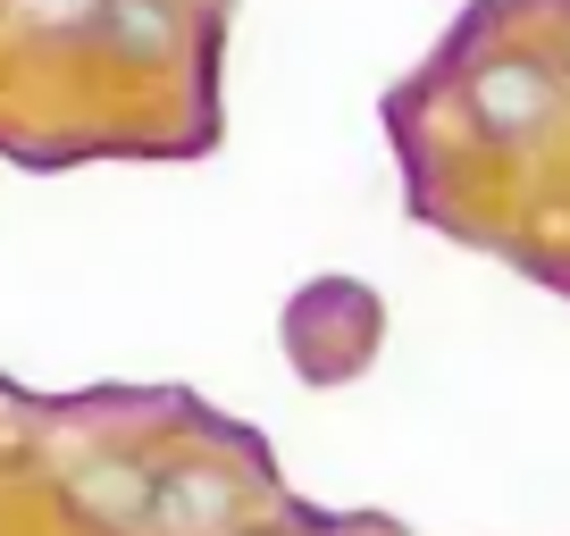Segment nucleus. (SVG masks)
I'll return each instance as SVG.
<instances>
[{
    "label": "nucleus",
    "mask_w": 570,
    "mask_h": 536,
    "mask_svg": "<svg viewBox=\"0 0 570 536\" xmlns=\"http://www.w3.org/2000/svg\"><path fill=\"white\" fill-rule=\"evenodd\" d=\"M470 109L495 143H537L562 109V76L546 68L537 51H503V59H479L470 68Z\"/></svg>",
    "instance_id": "obj_1"
},
{
    "label": "nucleus",
    "mask_w": 570,
    "mask_h": 536,
    "mask_svg": "<svg viewBox=\"0 0 570 536\" xmlns=\"http://www.w3.org/2000/svg\"><path fill=\"white\" fill-rule=\"evenodd\" d=\"M244 519V486L218 461H151V503L142 528L151 536H235Z\"/></svg>",
    "instance_id": "obj_2"
},
{
    "label": "nucleus",
    "mask_w": 570,
    "mask_h": 536,
    "mask_svg": "<svg viewBox=\"0 0 570 536\" xmlns=\"http://www.w3.org/2000/svg\"><path fill=\"white\" fill-rule=\"evenodd\" d=\"M92 42L126 68H168L185 51V0H92Z\"/></svg>",
    "instance_id": "obj_3"
},
{
    "label": "nucleus",
    "mask_w": 570,
    "mask_h": 536,
    "mask_svg": "<svg viewBox=\"0 0 570 536\" xmlns=\"http://www.w3.org/2000/svg\"><path fill=\"white\" fill-rule=\"evenodd\" d=\"M142 503H151V469L142 461H85V478H76V512L109 536H135Z\"/></svg>",
    "instance_id": "obj_4"
},
{
    "label": "nucleus",
    "mask_w": 570,
    "mask_h": 536,
    "mask_svg": "<svg viewBox=\"0 0 570 536\" xmlns=\"http://www.w3.org/2000/svg\"><path fill=\"white\" fill-rule=\"evenodd\" d=\"M26 18H59V26H85L92 18V0H18Z\"/></svg>",
    "instance_id": "obj_5"
},
{
    "label": "nucleus",
    "mask_w": 570,
    "mask_h": 536,
    "mask_svg": "<svg viewBox=\"0 0 570 536\" xmlns=\"http://www.w3.org/2000/svg\"><path fill=\"white\" fill-rule=\"evenodd\" d=\"M235 536H285V528H235Z\"/></svg>",
    "instance_id": "obj_6"
}]
</instances>
